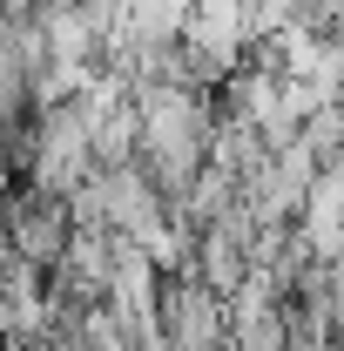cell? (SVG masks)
Masks as SVG:
<instances>
[{
	"mask_svg": "<svg viewBox=\"0 0 344 351\" xmlns=\"http://www.w3.org/2000/svg\"><path fill=\"white\" fill-rule=\"evenodd\" d=\"M169 351H230V298L203 284V270H175L162 284Z\"/></svg>",
	"mask_w": 344,
	"mask_h": 351,
	"instance_id": "6da1fadb",
	"label": "cell"
},
{
	"mask_svg": "<svg viewBox=\"0 0 344 351\" xmlns=\"http://www.w3.org/2000/svg\"><path fill=\"white\" fill-rule=\"evenodd\" d=\"M196 270H203V284H216L223 298H236V291L250 284V270H257V257H250V243H243L236 230H223V223H210V230H203V250H196Z\"/></svg>",
	"mask_w": 344,
	"mask_h": 351,
	"instance_id": "7a4b0ae2",
	"label": "cell"
}]
</instances>
